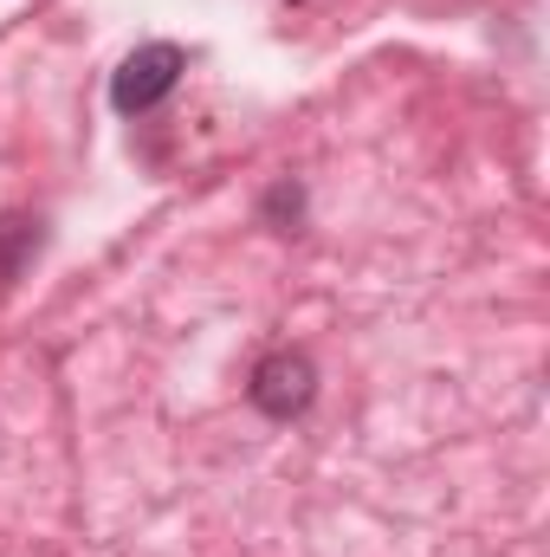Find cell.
<instances>
[{
	"label": "cell",
	"mask_w": 550,
	"mask_h": 557,
	"mask_svg": "<svg viewBox=\"0 0 550 557\" xmlns=\"http://www.w3.org/2000/svg\"><path fill=\"white\" fill-rule=\"evenodd\" d=\"M175 78H182V46L149 39V46H137V52L117 65V78H111V104H117L124 117H137V111H149L155 98L175 91Z\"/></svg>",
	"instance_id": "1"
},
{
	"label": "cell",
	"mask_w": 550,
	"mask_h": 557,
	"mask_svg": "<svg viewBox=\"0 0 550 557\" xmlns=\"http://www.w3.org/2000/svg\"><path fill=\"white\" fill-rule=\"evenodd\" d=\"M311 396H317V370H311L304 350H278V357H266V363L253 370V403L273 421H291Z\"/></svg>",
	"instance_id": "2"
},
{
	"label": "cell",
	"mask_w": 550,
	"mask_h": 557,
	"mask_svg": "<svg viewBox=\"0 0 550 557\" xmlns=\"http://www.w3.org/2000/svg\"><path fill=\"white\" fill-rule=\"evenodd\" d=\"M33 253H39V221L33 214H0V292L26 273Z\"/></svg>",
	"instance_id": "3"
}]
</instances>
